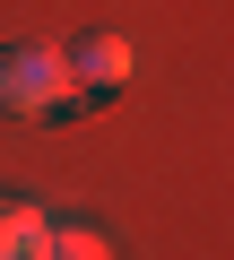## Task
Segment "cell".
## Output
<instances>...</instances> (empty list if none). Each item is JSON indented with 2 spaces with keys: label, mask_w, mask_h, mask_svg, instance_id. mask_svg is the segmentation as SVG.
Masks as SVG:
<instances>
[{
  "label": "cell",
  "mask_w": 234,
  "mask_h": 260,
  "mask_svg": "<svg viewBox=\"0 0 234 260\" xmlns=\"http://www.w3.org/2000/svg\"><path fill=\"white\" fill-rule=\"evenodd\" d=\"M35 251H44V208L0 200V260H35Z\"/></svg>",
  "instance_id": "3"
},
{
  "label": "cell",
  "mask_w": 234,
  "mask_h": 260,
  "mask_svg": "<svg viewBox=\"0 0 234 260\" xmlns=\"http://www.w3.org/2000/svg\"><path fill=\"white\" fill-rule=\"evenodd\" d=\"M78 95L70 78V52L61 44H0V113L26 121V113H61Z\"/></svg>",
  "instance_id": "1"
},
{
  "label": "cell",
  "mask_w": 234,
  "mask_h": 260,
  "mask_svg": "<svg viewBox=\"0 0 234 260\" xmlns=\"http://www.w3.org/2000/svg\"><path fill=\"white\" fill-rule=\"evenodd\" d=\"M35 260H113V243L95 225H44V251Z\"/></svg>",
  "instance_id": "4"
},
{
  "label": "cell",
  "mask_w": 234,
  "mask_h": 260,
  "mask_svg": "<svg viewBox=\"0 0 234 260\" xmlns=\"http://www.w3.org/2000/svg\"><path fill=\"white\" fill-rule=\"evenodd\" d=\"M130 70H139L130 35H78V44H70V78H78L87 95H122Z\"/></svg>",
  "instance_id": "2"
}]
</instances>
